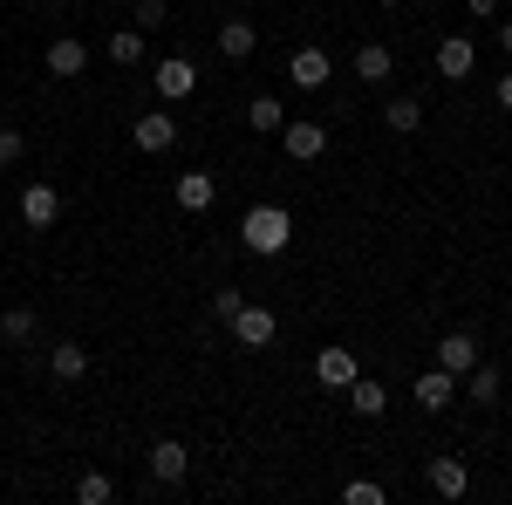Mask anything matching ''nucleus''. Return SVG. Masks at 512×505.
Returning a JSON list of instances; mask_svg holds the SVG:
<instances>
[{
  "label": "nucleus",
  "instance_id": "obj_21",
  "mask_svg": "<svg viewBox=\"0 0 512 505\" xmlns=\"http://www.w3.org/2000/svg\"><path fill=\"white\" fill-rule=\"evenodd\" d=\"M383 123H390L396 137H410V130H417V123H424V103H417V96H396L390 110H383Z\"/></svg>",
  "mask_w": 512,
  "mask_h": 505
},
{
  "label": "nucleus",
  "instance_id": "obj_24",
  "mask_svg": "<svg viewBox=\"0 0 512 505\" xmlns=\"http://www.w3.org/2000/svg\"><path fill=\"white\" fill-rule=\"evenodd\" d=\"M28 335H35V314H28V308L0 314V342H28Z\"/></svg>",
  "mask_w": 512,
  "mask_h": 505
},
{
  "label": "nucleus",
  "instance_id": "obj_18",
  "mask_svg": "<svg viewBox=\"0 0 512 505\" xmlns=\"http://www.w3.org/2000/svg\"><path fill=\"white\" fill-rule=\"evenodd\" d=\"M212 198H219V185H212V171H185V178H178V205H185V212H205Z\"/></svg>",
  "mask_w": 512,
  "mask_h": 505
},
{
  "label": "nucleus",
  "instance_id": "obj_17",
  "mask_svg": "<svg viewBox=\"0 0 512 505\" xmlns=\"http://www.w3.org/2000/svg\"><path fill=\"white\" fill-rule=\"evenodd\" d=\"M355 76H362V82H390L396 76L390 48H383V41H362V48H355Z\"/></svg>",
  "mask_w": 512,
  "mask_h": 505
},
{
  "label": "nucleus",
  "instance_id": "obj_29",
  "mask_svg": "<svg viewBox=\"0 0 512 505\" xmlns=\"http://www.w3.org/2000/svg\"><path fill=\"white\" fill-rule=\"evenodd\" d=\"M137 28H144V35L164 28V0H137Z\"/></svg>",
  "mask_w": 512,
  "mask_h": 505
},
{
  "label": "nucleus",
  "instance_id": "obj_13",
  "mask_svg": "<svg viewBox=\"0 0 512 505\" xmlns=\"http://www.w3.org/2000/svg\"><path fill=\"white\" fill-rule=\"evenodd\" d=\"M287 76H294V89H328V55H321V48H301V55L287 62Z\"/></svg>",
  "mask_w": 512,
  "mask_h": 505
},
{
  "label": "nucleus",
  "instance_id": "obj_8",
  "mask_svg": "<svg viewBox=\"0 0 512 505\" xmlns=\"http://www.w3.org/2000/svg\"><path fill=\"white\" fill-rule=\"evenodd\" d=\"M21 219H28L35 233H48V226L62 219V192H55V185H28V192H21Z\"/></svg>",
  "mask_w": 512,
  "mask_h": 505
},
{
  "label": "nucleus",
  "instance_id": "obj_19",
  "mask_svg": "<svg viewBox=\"0 0 512 505\" xmlns=\"http://www.w3.org/2000/svg\"><path fill=\"white\" fill-rule=\"evenodd\" d=\"M349 410H355V417H383V410H390V396H383V383L355 376V383H349Z\"/></svg>",
  "mask_w": 512,
  "mask_h": 505
},
{
  "label": "nucleus",
  "instance_id": "obj_1",
  "mask_svg": "<svg viewBox=\"0 0 512 505\" xmlns=\"http://www.w3.org/2000/svg\"><path fill=\"white\" fill-rule=\"evenodd\" d=\"M239 239H246V253H287V239H294V219L280 212V205H253L246 219H239Z\"/></svg>",
  "mask_w": 512,
  "mask_h": 505
},
{
  "label": "nucleus",
  "instance_id": "obj_6",
  "mask_svg": "<svg viewBox=\"0 0 512 505\" xmlns=\"http://www.w3.org/2000/svg\"><path fill=\"white\" fill-rule=\"evenodd\" d=\"M472 69H478V48L465 35H444V41H437V76H444V82H465Z\"/></svg>",
  "mask_w": 512,
  "mask_h": 505
},
{
  "label": "nucleus",
  "instance_id": "obj_7",
  "mask_svg": "<svg viewBox=\"0 0 512 505\" xmlns=\"http://www.w3.org/2000/svg\"><path fill=\"white\" fill-rule=\"evenodd\" d=\"M355 376H362L355 349H321V355H315V383H321V389H349Z\"/></svg>",
  "mask_w": 512,
  "mask_h": 505
},
{
  "label": "nucleus",
  "instance_id": "obj_28",
  "mask_svg": "<svg viewBox=\"0 0 512 505\" xmlns=\"http://www.w3.org/2000/svg\"><path fill=\"white\" fill-rule=\"evenodd\" d=\"M21 151H28V137L21 130H0V164H21Z\"/></svg>",
  "mask_w": 512,
  "mask_h": 505
},
{
  "label": "nucleus",
  "instance_id": "obj_3",
  "mask_svg": "<svg viewBox=\"0 0 512 505\" xmlns=\"http://www.w3.org/2000/svg\"><path fill=\"white\" fill-rule=\"evenodd\" d=\"M151 82H158V96H164V103H185V96L198 89V69L185 62V55H164L158 69H151Z\"/></svg>",
  "mask_w": 512,
  "mask_h": 505
},
{
  "label": "nucleus",
  "instance_id": "obj_11",
  "mask_svg": "<svg viewBox=\"0 0 512 505\" xmlns=\"http://www.w3.org/2000/svg\"><path fill=\"white\" fill-rule=\"evenodd\" d=\"M424 478H431L437 499H465V485H472V471L458 465V458H431V471H424Z\"/></svg>",
  "mask_w": 512,
  "mask_h": 505
},
{
  "label": "nucleus",
  "instance_id": "obj_25",
  "mask_svg": "<svg viewBox=\"0 0 512 505\" xmlns=\"http://www.w3.org/2000/svg\"><path fill=\"white\" fill-rule=\"evenodd\" d=\"M76 499H82V505H103V499H117V485H110L103 471H89V478L76 485Z\"/></svg>",
  "mask_w": 512,
  "mask_h": 505
},
{
  "label": "nucleus",
  "instance_id": "obj_31",
  "mask_svg": "<svg viewBox=\"0 0 512 505\" xmlns=\"http://www.w3.org/2000/svg\"><path fill=\"white\" fill-rule=\"evenodd\" d=\"M465 7H472V14H492V7H499V0H465Z\"/></svg>",
  "mask_w": 512,
  "mask_h": 505
},
{
  "label": "nucleus",
  "instance_id": "obj_32",
  "mask_svg": "<svg viewBox=\"0 0 512 505\" xmlns=\"http://www.w3.org/2000/svg\"><path fill=\"white\" fill-rule=\"evenodd\" d=\"M499 48H506V55H512V21H506V28H499Z\"/></svg>",
  "mask_w": 512,
  "mask_h": 505
},
{
  "label": "nucleus",
  "instance_id": "obj_2",
  "mask_svg": "<svg viewBox=\"0 0 512 505\" xmlns=\"http://www.w3.org/2000/svg\"><path fill=\"white\" fill-rule=\"evenodd\" d=\"M233 342H239V349H267V342H274V308H260V301H239V314H233Z\"/></svg>",
  "mask_w": 512,
  "mask_h": 505
},
{
  "label": "nucleus",
  "instance_id": "obj_5",
  "mask_svg": "<svg viewBox=\"0 0 512 505\" xmlns=\"http://www.w3.org/2000/svg\"><path fill=\"white\" fill-rule=\"evenodd\" d=\"M130 144H137V151H171V144H178V123H171V110H151V117H137L130 123Z\"/></svg>",
  "mask_w": 512,
  "mask_h": 505
},
{
  "label": "nucleus",
  "instance_id": "obj_14",
  "mask_svg": "<svg viewBox=\"0 0 512 505\" xmlns=\"http://www.w3.org/2000/svg\"><path fill=\"white\" fill-rule=\"evenodd\" d=\"M48 369H55V383H82V376H89V349H82V342H55Z\"/></svg>",
  "mask_w": 512,
  "mask_h": 505
},
{
  "label": "nucleus",
  "instance_id": "obj_20",
  "mask_svg": "<svg viewBox=\"0 0 512 505\" xmlns=\"http://www.w3.org/2000/svg\"><path fill=\"white\" fill-rule=\"evenodd\" d=\"M110 62H117V69H137V62H144V28H117V35H110Z\"/></svg>",
  "mask_w": 512,
  "mask_h": 505
},
{
  "label": "nucleus",
  "instance_id": "obj_33",
  "mask_svg": "<svg viewBox=\"0 0 512 505\" xmlns=\"http://www.w3.org/2000/svg\"><path fill=\"white\" fill-rule=\"evenodd\" d=\"M48 7H69V0H48Z\"/></svg>",
  "mask_w": 512,
  "mask_h": 505
},
{
  "label": "nucleus",
  "instance_id": "obj_22",
  "mask_svg": "<svg viewBox=\"0 0 512 505\" xmlns=\"http://www.w3.org/2000/svg\"><path fill=\"white\" fill-rule=\"evenodd\" d=\"M246 123H253V130H267V137H274L280 123H287V110H280V96H253V103H246Z\"/></svg>",
  "mask_w": 512,
  "mask_h": 505
},
{
  "label": "nucleus",
  "instance_id": "obj_12",
  "mask_svg": "<svg viewBox=\"0 0 512 505\" xmlns=\"http://www.w3.org/2000/svg\"><path fill=\"white\" fill-rule=\"evenodd\" d=\"M82 69H89V48H82L76 35L48 41V76H82Z\"/></svg>",
  "mask_w": 512,
  "mask_h": 505
},
{
  "label": "nucleus",
  "instance_id": "obj_27",
  "mask_svg": "<svg viewBox=\"0 0 512 505\" xmlns=\"http://www.w3.org/2000/svg\"><path fill=\"white\" fill-rule=\"evenodd\" d=\"M239 301H246L239 287H219V294H212V314H219V321H233V314H239Z\"/></svg>",
  "mask_w": 512,
  "mask_h": 505
},
{
  "label": "nucleus",
  "instance_id": "obj_10",
  "mask_svg": "<svg viewBox=\"0 0 512 505\" xmlns=\"http://www.w3.org/2000/svg\"><path fill=\"white\" fill-rule=\"evenodd\" d=\"M472 362H478V342L465 335V328H451V335L437 342V369H451V376H465Z\"/></svg>",
  "mask_w": 512,
  "mask_h": 505
},
{
  "label": "nucleus",
  "instance_id": "obj_15",
  "mask_svg": "<svg viewBox=\"0 0 512 505\" xmlns=\"http://www.w3.org/2000/svg\"><path fill=\"white\" fill-rule=\"evenodd\" d=\"M253 48H260L253 21H219V55H226V62H246Z\"/></svg>",
  "mask_w": 512,
  "mask_h": 505
},
{
  "label": "nucleus",
  "instance_id": "obj_4",
  "mask_svg": "<svg viewBox=\"0 0 512 505\" xmlns=\"http://www.w3.org/2000/svg\"><path fill=\"white\" fill-rule=\"evenodd\" d=\"M280 144H287L294 164H315L328 151V123H280Z\"/></svg>",
  "mask_w": 512,
  "mask_h": 505
},
{
  "label": "nucleus",
  "instance_id": "obj_9",
  "mask_svg": "<svg viewBox=\"0 0 512 505\" xmlns=\"http://www.w3.org/2000/svg\"><path fill=\"white\" fill-rule=\"evenodd\" d=\"M185 471H192V451H185L178 437H158V444H151V478H158V485H178Z\"/></svg>",
  "mask_w": 512,
  "mask_h": 505
},
{
  "label": "nucleus",
  "instance_id": "obj_23",
  "mask_svg": "<svg viewBox=\"0 0 512 505\" xmlns=\"http://www.w3.org/2000/svg\"><path fill=\"white\" fill-rule=\"evenodd\" d=\"M465 389H472L478 403H499V369H492V362H472V369H465Z\"/></svg>",
  "mask_w": 512,
  "mask_h": 505
},
{
  "label": "nucleus",
  "instance_id": "obj_26",
  "mask_svg": "<svg viewBox=\"0 0 512 505\" xmlns=\"http://www.w3.org/2000/svg\"><path fill=\"white\" fill-rule=\"evenodd\" d=\"M342 499H349V505H383V485H369V478H355V485H342Z\"/></svg>",
  "mask_w": 512,
  "mask_h": 505
},
{
  "label": "nucleus",
  "instance_id": "obj_16",
  "mask_svg": "<svg viewBox=\"0 0 512 505\" xmlns=\"http://www.w3.org/2000/svg\"><path fill=\"white\" fill-rule=\"evenodd\" d=\"M451 396H458V376H451V369H424V376H417V403H424V410H444Z\"/></svg>",
  "mask_w": 512,
  "mask_h": 505
},
{
  "label": "nucleus",
  "instance_id": "obj_30",
  "mask_svg": "<svg viewBox=\"0 0 512 505\" xmlns=\"http://www.w3.org/2000/svg\"><path fill=\"white\" fill-rule=\"evenodd\" d=\"M492 96H499V110H512V76H499V89H492Z\"/></svg>",
  "mask_w": 512,
  "mask_h": 505
}]
</instances>
